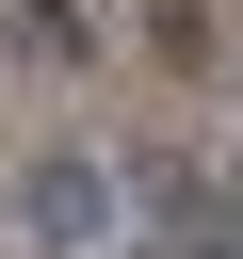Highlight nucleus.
<instances>
[{"mask_svg":"<svg viewBox=\"0 0 243 259\" xmlns=\"http://www.w3.org/2000/svg\"><path fill=\"white\" fill-rule=\"evenodd\" d=\"M113 210H130V178L81 162V146H49V162L16 178V243H32V259H113Z\"/></svg>","mask_w":243,"mask_h":259,"instance_id":"f257e3e1","label":"nucleus"},{"mask_svg":"<svg viewBox=\"0 0 243 259\" xmlns=\"http://www.w3.org/2000/svg\"><path fill=\"white\" fill-rule=\"evenodd\" d=\"M16 49H32V65H81L97 32H81V0H16Z\"/></svg>","mask_w":243,"mask_h":259,"instance_id":"f03ea898","label":"nucleus"},{"mask_svg":"<svg viewBox=\"0 0 243 259\" xmlns=\"http://www.w3.org/2000/svg\"><path fill=\"white\" fill-rule=\"evenodd\" d=\"M194 259H243V243H194Z\"/></svg>","mask_w":243,"mask_h":259,"instance_id":"7ed1b4c3","label":"nucleus"},{"mask_svg":"<svg viewBox=\"0 0 243 259\" xmlns=\"http://www.w3.org/2000/svg\"><path fill=\"white\" fill-rule=\"evenodd\" d=\"M227 194H243V146H227Z\"/></svg>","mask_w":243,"mask_h":259,"instance_id":"20e7f679","label":"nucleus"}]
</instances>
